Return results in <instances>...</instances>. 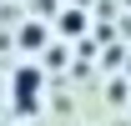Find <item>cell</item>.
<instances>
[{
    "label": "cell",
    "instance_id": "obj_2",
    "mask_svg": "<svg viewBox=\"0 0 131 126\" xmlns=\"http://www.w3.org/2000/svg\"><path fill=\"white\" fill-rule=\"evenodd\" d=\"M61 30L66 35H81L86 30V15H81V10H66V15H61Z\"/></svg>",
    "mask_w": 131,
    "mask_h": 126
},
{
    "label": "cell",
    "instance_id": "obj_1",
    "mask_svg": "<svg viewBox=\"0 0 131 126\" xmlns=\"http://www.w3.org/2000/svg\"><path fill=\"white\" fill-rule=\"evenodd\" d=\"M35 91H40V71H35V66H20V71H15V106L20 111L30 106L35 111Z\"/></svg>",
    "mask_w": 131,
    "mask_h": 126
},
{
    "label": "cell",
    "instance_id": "obj_3",
    "mask_svg": "<svg viewBox=\"0 0 131 126\" xmlns=\"http://www.w3.org/2000/svg\"><path fill=\"white\" fill-rule=\"evenodd\" d=\"M40 40H46V30H40V25H25V30H20V46H25V50H35Z\"/></svg>",
    "mask_w": 131,
    "mask_h": 126
}]
</instances>
